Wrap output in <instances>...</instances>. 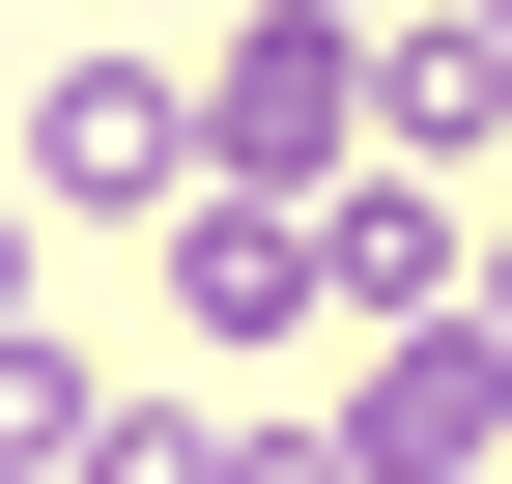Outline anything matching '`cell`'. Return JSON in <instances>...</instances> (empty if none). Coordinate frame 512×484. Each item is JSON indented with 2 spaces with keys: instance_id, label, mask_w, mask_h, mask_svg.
<instances>
[{
  "instance_id": "1",
  "label": "cell",
  "mask_w": 512,
  "mask_h": 484,
  "mask_svg": "<svg viewBox=\"0 0 512 484\" xmlns=\"http://www.w3.org/2000/svg\"><path fill=\"white\" fill-rule=\"evenodd\" d=\"M200 86H171V57H57V86H29V200L57 228H171V200H200Z\"/></svg>"
},
{
  "instance_id": "2",
  "label": "cell",
  "mask_w": 512,
  "mask_h": 484,
  "mask_svg": "<svg viewBox=\"0 0 512 484\" xmlns=\"http://www.w3.org/2000/svg\"><path fill=\"white\" fill-rule=\"evenodd\" d=\"M200 143L256 171V200H313V171L370 143V0H256V29L200 57Z\"/></svg>"
},
{
  "instance_id": "3",
  "label": "cell",
  "mask_w": 512,
  "mask_h": 484,
  "mask_svg": "<svg viewBox=\"0 0 512 484\" xmlns=\"http://www.w3.org/2000/svg\"><path fill=\"white\" fill-rule=\"evenodd\" d=\"M171 314H200V342H313V314H342V228L256 200V171H200V200H171Z\"/></svg>"
},
{
  "instance_id": "4",
  "label": "cell",
  "mask_w": 512,
  "mask_h": 484,
  "mask_svg": "<svg viewBox=\"0 0 512 484\" xmlns=\"http://www.w3.org/2000/svg\"><path fill=\"white\" fill-rule=\"evenodd\" d=\"M342 456H370V484H484V456H512V314H456V342L399 314L370 399H342Z\"/></svg>"
},
{
  "instance_id": "5",
  "label": "cell",
  "mask_w": 512,
  "mask_h": 484,
  "mask_svg": "<svg viewBox=\"0 0 512 484\" xmlns=\"http://www.w3.org/2000/svg\"><path fill=\"white\" fill-rule=\"evenodd\" d=\"M370 143H399V171H484L512 143V0H427V29L370 57Z\"/></svg>"
},
{
  "instance_id": "6",
  "label": "cell",
  "mask_w": 512,
  "mask_h": 484,
  "mask_svg": "<svg viewBox=\"0 0 512 484\" xmlns=\"http://www.w3.org/2000/svg\"><path fill=\"white\" fill-rule=\"evenodd\" d=\"M313 228H342V314H484V228L427 200V171H342Z\"/></svg>"
},
{
  "instance_id": "7",
  "label": "cell",
  "mask_w": 512,
  "mask_h": 484,
  "mask_svg": "<svg viewBox=\"0 0 512 484\" xmlns=\"http://www.w3.org/2000/svg\"><path fill=\"white\" fill-rule=\"evenodd\" d=\"M0 342H29V200H0Z\"/></svg>"
},
{
  "instance_id": "8",
  "label": "cell",
  "mask_w": 512,
  "mask_h": 484,
  "mask_svg": "<svg viewBox=\"0 0 512 484\" xmlns=\"http://www.w3.org/2000/svg\"><path fill=\"white\" fill-rule=\"evenodd\" d=\"M484 314H512V228H484Z\"/></svg>"
}]
</instances>
